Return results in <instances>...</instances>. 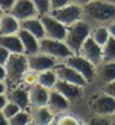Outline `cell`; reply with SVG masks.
<instances>
[{
    "label": "cell",
    "instance_id": "obj_23",
    "mask_svg": "<svg viewBox=\"0 0 115 125\" xmlns=\"http://www.w3.org/2000/svg\"><path fill=\"white\" fill-rule=\"evenodd\" d=\"M57 82H58V77H57V74H56L53 68L52 69L42 71V72L38 73L37 83L41 84L45 88H47V89H53Z\"/></svg>",
    "mask_w": 115,
    "mask_h": 125
},
{
    "label": "cell",
    "instance_id": "obj_19",
    "mask_svg": "<svg viewBox=\"0 0 115 125\" xmlns=\"http://www.w3.org/2000/svg\"><path fill=\"white\" fill-rule=\"evenodd\" d=\"M115 81V61L102 62L97 66V81L100 84L106 85Z\"/></svg>",
    "mask_w": 115,
    "mask_h": 125
},
{
    "label": "cell",
    "instance_id": "obj_3",
    "mask_svg": "<svg viewBox=\"0 0 115 125\" xmlns=\"http://www.w3.org/2000/svg\"><path fill=\"white\" fill-rule=\"evenodd\" d=\"M90 31H92V25L83 19L71 26H67L64 41L74 53H78L84 41L90 36Z\"/></svg>",
    "mask_w": 115,
    "mask_h": 125
},
{
    "label": "cell",
    "instance_id": "obj_33",
    "mask_svg": "<svg viewBox=\"0 0 115 125\" xmlns=\"http://www.w3.org/2000/svg\"><path fill=\"white\" fill-rule=\"evenodd\" d=\"M10 55H11V53H10L6 48H4V47L0 46V64L4 66V64L6 63L8 58L10 57Z\"/></svg>",
    "mask_w": 115,
    "mask_h": 125
},
{
    "label": "cell",
    "instance_id": "obj_16",
    "mask_svg": "<svg viewBox=\"0 0 115 125\" xmlns=\"http://www.w3.org/2000/svg\"><path fill=\"white\" fill-rule=\"evenodd\" d=\"M50 91L41 84H33L29 87V97H30V108H36V106H45L48 103Z\"/></svg>",
    "mask_w": 115,
    "mask_h": 125
},
{
    "label": "cell",
    "instance_id": "obj_24",
    "mask_svg": "<svg viewBox=\"0 0 115 125\" xmlns=\"http://www.w3.org/2000/svg\"><path fill=\"white\" fill-rule=\"evenodd\" d=\"M90 37L95 42H98L100 46H103L110 39V32H109L108 25H95V26H92Z\"/></svg>",
    "mask_w": 115,
    "mask_h": 125
},
{
    "label": "cell",
    "instance_id": "obj_7",
    "mask_svg": "<svg viewBox=\"0 0 115 125\" xmlns=\"http://www.w3.org/2000/svg\"><path fill=\"white\" fill-rule=\"evenodd\" d=\"M51 14L58 21L64 24L66 26H71V25L84 19L83 6L77 4V3H73V1L67 4L66 6H62L60 9H56V10L51 11Z\"/></svg>",
    "mask_w": 115,
    "mask_h": 125
},
{
    "label": "cell",
    "instance_id": "obj_41",
    "mask_svg": "<svg viewBox=\"0 0 115 125\" xmlns=\"http://www.w3.org/2000/svg\"><path fill=\"white\" fill-rule=\"evenodd\" d=\"M90 1H92V0H73V3H77V4H79L82 6H84L85 4H88Z\"/></svg>",
    "mask_w": 115,
    "mask_h": 125
},
{
    "label": "cell",
    "instance_id": "obj_37",
    "mask_svg": "<svg viewBox=\"0 0 115 125\" xmlns=\"http://www.w3.org/2000/svg\"><path fill=\"white\" fill-rule=\"evenodd\" d=\"M108 29H109V32H110V36H111L113 39H115V21L110 22V24L108 25Z\"/></svg>",
    "mask_w": 115,
    "mask_h": 125
},
{
    "label": "cell",
    "instance_id": "obj_39",
    "mask_svg": "<svg viewBox=\"0 0 115 125\" xmlns=\"http://www.w3.org/2000/svg\"><path fill=\"white\" fill-rule=\"evenodd\" d=\"M5 79H6V72H5V67L0 64V81L5 82Z\"/></svg>",
    "mask_w": 115,
    "mask_h": 125
},
{
    "label": "cell",
    "instance_id": "obj_43",
    "mask_svg": "<svg viewBox=\"0 0 115 125\" xmlns=\"http://www.w3.org/2000/svg\"><path fill=\"white\" fill-rule=\"evenodd\" d=\"M3 14H4V10H3V9H1V8H0V16H1V15H3Z\"/></svg>",
    "mask_w": 115,
    "mask_h": 125
},
{
    "label": "cell",
    "instance_id": "obj_22",
    "mask_svg": "<svg viewBox=\"0 0 115 125\" xmlns=\"http://www.w3.org/2000/svg\"><path fill=\"white\" fill-rule=\"evenodd\" d=\"M0 46L6 48L10 53H24V47L17 33L0 35Z\"/></svg>",
    "mask_w": 115,
    "mask_h": 125
},
{
    "label": "cell",
    "instance_id": "obj_10",
    "mask_svg": "<svg viewBox=\"0 0 115 125\" xmlns=\"http://www.w3.org/2000/svg\"><path fill=\"white\" fill-rule=\"evenodd\" d=\"M53 89L62 93L72 103V105L81 103L85 94V87L74 84V83H69V82H64V81H60V79L56 83Z\"/></svg>",
    "mask_w": 115,
    "mask_h": 125
},
{
    "label": "cell",
    "instance_id": "obj_21",
    "mask_svg": "<svg viewBox=\"0 0 115 125\" xmlns=\"http://www.w3.org/2000/svg\"><path fill=\"white\" fill-rule=\"evenodd\" d=\"M20 26L21 29L29 31L33 36H36L38 40H42L45 37V29H43L40 16H35V17H31V19L20 21Z\"/></svg>",
    "mask_w": 115,
    "mask_h": 125
},
{
    "label": "cell",
    "instance_id": "obj_34",
    "mask_svg": "<svg viewBox=\"0 0 115 125\" xmlns=\"http://www.w3.org/2000/svg\"><path fill=\"white\" fill-rule=\"evenodd\" d=\"M14 3H15V0H0V8L4 10V12H9Z\"/></svg>",
    "mask_w": 115,
    "mask_h": 125
},
{
    "label": "cell",
    "instance_id": "obj_27",
    "mask_svg": "<svg viewBox=\"0 0 115 125\" xmlns=\"http://www.w3.org/2000/svg\"><path fill=\"white\" fill-rule=\"evenodd\" d=\"M103 50V62L115 61V39L110 36V39L102 46Z\"/></svg>",
    "mask_w": 115,
    "mask_h": 125
},
{
    "label": "cell",
    "instance_id": "obj_13",
    "mask_svg": "<svg viewBox=\"0 0 115 125\" xmlns=\"http://www.w3.org/2000/svg\"><path fill=\"white\" fill-rule=\"evenodd\" d=\"M79 55H82L83 57H85L87 60H89L90 62H93L94 64H100L103 62V50L102 46L95 42L90 36L84 41V43L82 45L81 50L78 51Z\"/></svg>",
    "mask_w": 115,
    "mask_h": 125
},
{
    "label": "cell",
    "instance_id": "obj_11",
    "mask_svg": "<svg viewBox=\"0 0 115 125\" xmlns=\"http://www.w3.org/2000/svg\"><path fill=\"white\" fill-rule=\"evenodd\" d=\"M9 14H11L19 21H24L35 16H40L32 0H15Z\"/></svg>",
    "mask_w": 115,
    "mask_h": 125
},
{
    "label": "cell",
    "instance_id": "obj_15",
    "mask_svg": "<svg viewBox=\"0 0 115 125\" xmlns=\"http://www.w3.org/2000/svg\"><path fill=\"white\" fill-rule=\"evenodd\" d=\"M47 106L52 110V113L54 115H57V114L68 112L72 108V103L62 93H60L58 91H56V89H51Z\"/></svg>",
    "mask_w": 115,
    "mask_h": 125
},
{
    "label": "cell",
    "instance_id": "obj_8",
    "mask_svg": "<svg viewBox=\"0 0 115 125\" xmlns=\"http://www.w3.org/2000/svg\"><path fill=\"white\" fill-rule=\"evenodd\" d=\"M40 19L45 29V37L54 39V40H64L67 33V26L64 24L58 21L51 12L46 15H41Z\"/></svg>",
    "mask_w": 115,
    "mask_h": 125
},
{
    "label": "cell",
    "instance_id": "obj_17",
    "mask_svg": "<svg viewBox=\"0 0 115 125\" xmlns=\"http://www.w3.org/2000/svg\"><path fill=\"white\" fill-rule=\"evenodd\" d=\"M17 36L21 40V43L24 47V53L26 56L35 55V53L40 52V40L36 36H33L32 33H30L29 31L20 27V30L17 31Z\"/></svg>",
    "mask_w": 115,
    "mask_h": 125
},
{
    "label": "cell",
    "instance_id": "obj_18",
    "mask_svg": "<svg viewBox=\"0 0 115 125\" xmlns=\"http://www.w3.org/2000/svg\"><path fill=\"white\" fill-rule=\"evenodd\" d=\"M30 114H31V124L36 125H48L52 124L54 119V114L47 105L30 108Z\"/></svg>",
    "mask_w": 115,
    "mask_h": 125
},
{
    "label": "cell",
    "instance_id": "obj_1",
    "mask_svg": "<svg viewBox=\"0 0 115 125\" xmlns=\"http://www.w3.org/2000/svg\"><path fill=\"white\" fill-rule=\"evenodd\" d=\"M84 20L92 26L109 25L115 21V3L109 0H92L83 6Z\"/></svg>",
    "mask_w": 115,
    "mask_h": 125
},
{
    "label": "cell",
    "instance_id": "obj_30",
    "mask_svg": "<svg viewBox=\"0 0 115 125\" xmlns=\"http://www.w3.org/2000/svg\"><path fill=\"white\" fill-rule=\"evenodd\" d=\"M20 110H21L20 106H19L16 103L10 102V100H8V103L5 104V106L3 108V113H4V115L6 116V119H8V120H9V119H11L15 114H17Z\"/></svg>",
    "mask_w": 115,
    "mask_h": 125
},
{
    "label": "cell",
    "instance_id": "obj_9",
    "mask_svg": "<svg viewBox=\"0 0 115 125\" xmlns=\"http://www.w3.org/2000/svg\"><path fill=\"white\" fill-rule=\"evenodd\" d=\"M54 72L58 77L60 81H64V82H69V83H74L82 87H89V83L87 82V79L78 72L77 69H74L73 67L68 66L64 62H58L54 66Z\"/></svg>",
    "mask_w": 115,
    "mask_h": 125
},
{
    "label": "cell",
    "instance_id": "obj_31",
    "mask_svg": "<svg viewBox=\"0 0 115 125\" xmlns=\"http://www.w3.org/2000/svg\"><path fill=\"white\" fill-rule=\"evenodd\" d=\"M37 79H38V73L32 71V69H27L25 72V74L22 76L21 84H24L26 87H31V85L37 83Z\"/></svg>",
    "mask_w": 115,
    "mask_h": 125
},
{
    "label": "cell",
    "instance_id": "obj_4",
    "mask_svg": "<svg viewBox=\"0 0 115 125\" xmlns=\"http://www.w3.org/2000/svg\"><path fill=\"white\" fill-rule=\"evenodd\" d=\"M88 109L92 114L111 116L115 113V97L106 92H97L88 99Z\"/></svg>",
    "mask_w": 115,
    "mask_h": 125
},
{
    "label": "cell",
    "instance_id": "obj_32",
    "mask_svg": "<svg viewBox=\"0 0 115 125\" xmlns=\"http://www.w3.org/2000/svg\"><path fill=\"white\" fill-rule=\"evenodd\" d=\"M51 1V11L56 10V9H60L62 6H66L67 4L72 3L73 0H50Z\"/></svg>",
    "mask_w": 115,
    "mask_h": 125
},
{
    "label": "cell",
    "instance_id": "obj_40",
    "mask_svg": "<svg viewBox=\"0 0 115 125\" xmlns=\"http://www.w3.org/2000/svg\"><path fill=\"white\" fill-rule=\"evenodd\" d=\"M6 91H8V85H6V83L3 82V81H0V94L6 93Z\"/></svg>",
    "mask_w": 115,
    "mask_h": 125
},
{
    "label": "cell",
    "instance_id": "obj_35",
    "mask_svg": "<svg viewBox=\"0 0 115 125\" xmlns=\"http://www.w3.org/2000/svg\"><path fill=\"white\" fill-rule=\"evenodd\" d=\"M104 89H105L106 92H109L110 94H113V95L115 97V81H114V82H111L110 84L104 85Z\"/></svg>",
    "mask_w": 115,
    "mask_h": 125
},
{
    "label": "cell",
    "instance_id": "obj_25",
    "mask_svg": "<svg viewBox=\"0 0 115 125\" xmlns=\"http://www.w3.org/2000/svg\"><path fill=\"white\" fill-rule=\"evenodd\" d=\"M83 123H84V120H82L81 118H78L77 115L69 113V110H68V112H64V113L54 115V119H53L52 124H58V125H78V124H83Z\"/></svg>",
    "mask_w": 115,
    "mask_h": 125
},
{
    "label": "cell",
    "instance_id": "obj_28",
    "mask_svg": "<svg viewBox=\"0 0 115 125\" xmlns=\"http://www.w3.org/2000/svg\"><path fill=\"white\" fill-rule=\"evenodd\" d=\"M84 123L87 124H93V125H111V118L105 116V115H99V114H89Z\"/></svg>",
    "mask_w": 115,
    "mask_h": 125
},
{
    "label": "cell",
    "instance_id": "obj_20",
    "mask_svg": "<svg viewBox=\"0 0 115 125\" xmlns=\"http://www.w3.org/2000/svg\"><path fill=\"white\" fill-rule=\"evenodd\" d=\"M20 27V21L11 14L4 12L0 16V35H15Z\"/></svg>",
    "mask_w": 115,
    "mask_h": 125
},
{
    "label": "cell",
    "instance_id": "obj_14",
    "mask_svg": "<svg viewBox=\"0 0 115 125\" xmlns=\"http://www.w3.org/2000/svg\"><path fill=\"white\" fill-rule=\"evenodd\" d=\"M8 100L16 103L21 109H30V97H29V87L24 84H19L12 88H8L6 91Z\"/></svg>",
    "mask_w": 115,
    "mask_h": 125
},
{
    "label": "cell",
    "instance_id": "obj_36",
    "mask_svg": "<svg viewBox=\"0 0 115 125\" xmlns=\"http://www.w3.org/2000/svg\"><path fill=\"white\" fill-rule=\"evenodd\" d=\"M8 103V97H6V93H3L0 94V109H3L5 104Z\"/></svg>",
    "mask_w": 115,
    "mask_h": 125
},
{
    "label": "cell",
    "instance_id": "obj_29",
    "mask_svg": "<svg viewBox=\"0 0 115 125\" xmlns=\"http://www.w3.org/2000/svg\"><path fill=\"white\" fill-rule=\"evenodd\" d=\"M32 3L36 6L40 16L51 12V1L50 0H32Z\"/></svg>",
    "mask_w": 115,
    "mask_h": 125
},
{
    "label": "cell",
    "instance_id": "obj_12",
    "mask_svg": "<svg viewBox=\"0 0 115 125\" xmlns=\"http://www.w3.org/2000/svg\"><path fill=\"white\" fill-rule=\"evenodd\" d=\"M58 63V61L54 60L53 57L46 55L43 52H37L35 55H30L27 56V64H29V69H32L35 72L40 73L42 71L46 69H52L54 68V66Z\"/></svg>",
    "mask_w": 115,
    "mask_h": 125
},
{
    "label": "cell",
    "instance_id": "obj_26",
    "mask_svg": "<svg viewBox=\"0 0 115 125\" xmlns=\"http://www.w3.org/2000/svg\"><path fill=\"white\" fill-rule=\"evenodd\" d=\"M26 124H31L30 109H21L11 119H9V125H26Z\"/></svg>",
    "mask_w": 115,
    "mask_h": 125
},
{
    "label": "cell",
    "instance_id": "obj_38",
    "mask_svg": "<svg viewBox=\"0 0 115 125\" xmlns=\"http://www.w3.org/2000/svg\"><path fill=\"white\" fill-rule=\"evenodd\" d=\"M9 120L6 119V116L3 113V109H0V125H8Z\"/></svg>",
    "mask_w": 115,
    "mask_h": 125
},
{
    "label": "cell",
    "instance_id": "obj_44",
    "mask_svg": "<svg viewBox=\"0 0 115 125\" xmlns=\"http://www.w3.org/2000/svg\"><path fill=\"white\" fill-rule=\"evenodd\" d=\"M109 1H111V3H115V0H109Z\"/></svg>",
    "mask_w": 115,
    "mask_h": 125
},
{
    "label": "cell",
    "instance_id": "obj_6",
    "mask_svg": "<svg viewBox=\"0 0 115 125\" xmlns=\"http://www.w3.org/2000/svg\"><path fill=\"white\" fill-rule=\"evenodd\" d=\"M62 62L67 63L68 66H71L74 69L78 71L87 79L89 85L97 81V64H94L93 62H90L89 60H87L85 57L79 55V53H73L72 56H69L68 58H66Z\"/></svg>",
    "mask_w": 115,
    "mask_h": 125
},
{
    "label": "cell",
    "instance_id": "obj_5",
    "mask_svg": "<svg viewBox=\"0 0 115 125\" xmlns=\"http://www.w3.org/2000/svg\"><path fill=\"white\" fill-rule=\"evenodd\" d=\"M40 51L53 57L58 62L64 61L74 53L64 40H54L48 37H43L42 40H40Z\"/></svg>",
    "mask_w": 115,
    "mask_h": 125
},
{
    "label": "cell",
    "instance_id": "obj_42",
    "mask_svg": "<svg viewBox=\"0 0 115 125\" xmlns=\"http://www.w3.org/2000/svg\"><path fill=\"white\" fill-rule=\"evenodd\" d=\"M110 118H111V125H115V113H114Z\"/></svg>",
    "mask_w": 115,
    "mask_h": 125
},
{
    "label": "cell",
    "instance_id": "obj_2",
    "mask_svg": "<svg viewBox=\"0 0 115 125\" xmlns=\"http://www.w3.org/2000/svg\"><path fill=\"white\" fill-rule=\"evenodd\" d=\"M4 67H5V72H6L5 83L8 88L16 87L19 84H21L22 76L29 69L27 56L25 53H11L6 63L4 64Z\"/></svg>",
    "mask_w": 115,
    "mask_h": 125
}]
</instances>
